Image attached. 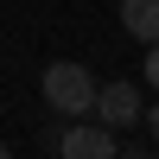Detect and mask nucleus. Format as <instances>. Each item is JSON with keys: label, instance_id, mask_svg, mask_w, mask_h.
Here are the masks:
<instances>
[{"label": "nucleus", "instance_id": "2", "mask_svg": "<svg viewBox=\"0 0 159 159\" xmlns=\"http://www.w3.org/2000/svg\"><path fill=\"white\" fill-rule=\"evenodd\" d=\"M57 153H64V159H121L115 127H102V121H76V127H64V134H57Z\"/></svg>", "mask_w": 159, "mask_h": 159}, {"label": "nucleus", "instance_id": "7", "mask_svg": "<svg viewBox=\"0 0 159 159\" xmlns=\"http://www.w3.org/2000/svg\"><path fill=\"white\" fill-rule=\"evenodd\" d=\"M121 159H153V153H147V147H127V153H121Z\"/></svg>", "mask_w": 159, "mask_h": 159}, {"label": "nucleus", "instance_id": "5", "mask_svg": "<svg viewBox=\"0 0 159 159\" xmlns=\"http://www.w3.org/2000/svg\"><path fill=\"white\" fill-rule=\"evenodd\" d=\"M140 70H147V83L159 89V45H147V64H140Z\"/></svg>", "mask_w": 159, "mask_h": 159}, {"label": "nucleus", "instance_id": "1", "mask_svg": "<svg viewBox=\"0 0 159 159\" xmlns=\"http://www.w3.org/2000/svg\"><path fill=\"white\" fill-rule=\"evenodd\" d=\"M38 89H45V108H51V115H64V121H83V115H96V89H102V83L83 70V64L57 57V64H45Z\"/></svg>", "mask_w": 159, "mask_h": 159}, {"label": "nucleus", "instance_id": "6", "mask_svg": "<svg viewBox=\"0 0 159 159\" xmlns=\"http://www.w3.org/2000/svg\"><path fill=\"white\" fill-rule=\"evenodd\" d=\"M140 127H147V134L159 140V102H153V108H147V115H140Z\"/></svg>", "mask_w": 159, "mask_h": 159}, {"label": "nucleus", "instance_id": "4", "mask_svg": "<svg viewBox=\"0 0 159 159\" xmlns=\"http://www.w3.org/2000/svg\"><path fill=\"white\" fill-rule=\"evenodd\" d=\"M121 25L140 45H159V0H121Z\"/></svg>", "mask_w": 159, "mask_h": 159}, {"label": "nucleus", "instance_id": "3", "mask_svg": "<svg viewBox=\"0 0 159 159\" xmlns=\"http://www.w3.org/2000/svg\"><path fill=\"white\" fill-rule=\"evenodd\" d=\"M96 115H102L108 127H134L140 115H147L140 83H102V89H96Z\"/></svg>", "mask_w": 159, "mask_h": 159}, {"label": "nucleus", "instance_id": "8", "mask_svg": "<svg viewBox=\"0 0 159 159\" xmlns=\"http://www.w3.org/2000/svg\"><path fill=\"white\" fill-rule=\"evenodd\" d=\"M0 159H13V153H7V147H0Z\"/></svg>", "mask_w": 159, "mask_h": 159}]
</instances>
